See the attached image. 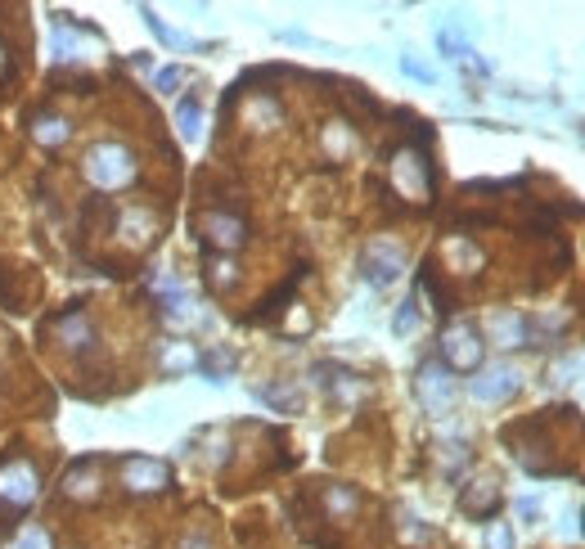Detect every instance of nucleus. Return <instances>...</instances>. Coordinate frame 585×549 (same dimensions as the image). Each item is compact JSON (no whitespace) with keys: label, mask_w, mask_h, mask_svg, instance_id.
I'll list each match as a JSON object with an SVG mask.
<instances>
[{"label":"nucleus","mask_w":585,"mask_h":549,"mask_svg":"<svg viewBox=\"0 0 585 549\" xmlns=\"http://www.w3.org/2000/svg\"><path fill=\"white\" fill-rule=\"evenodd\" d=\"M414 324H419V302H401V311H396V333H410Z\"/></svg>","instance_id":"nucleus-17"},{"label":"nucleus","mask_w":585,"mask_h":549,"mask_svg":"<svg viewBox=\"0 0 585 549\" xmlns=\"http://www.w3.org/2000/svg\"><path fill=\"white\" fill-rule=\"evenodd\" d=\"M257 401H266V405H275V410L293 414L297 405H302V392H293V387H257Z\"/></svg>","instance_id":"nucleus-13"},{"label":"nucleus","mask_w":585,"mask_h":549,"mask_svg":"<svg viewBox=\"0 0 585 549\" xmlns=\"http://www.w3.org/2000/svg\"><path fill=\"white\" fill-rule=\"evenodd\" d=\"M36 491H41V473H36L32 459H9V464L0 468V504L27 509V504L36 500Z\"/></svg>","instance_id":"nucleus-2"},{"label":"nucleus","mask_w":585,"mask_h":549,"mask_svg":"<svg viewBox=\"0 0 585 549\" xmlns=\"http://www.w3.org/2000/svg\"><path fill=\"white\" fill-rule=\"evenodd\" d=\"M86 176H90V185H99V189H122V185L135 180V158L122 149V144H108V140L90 144Z\"/></svg>","instance_id":"nucleus-1"},{"label":"nucleus","mask_w":585,"mask_h":549,"mask_svg":"<svg viewBox=\"0 0 585 549\" xmlns=\"http://www.w3.org/2000/svg\"><path fill=\"white\" fill-rule=\"evenodd\" d=\"M9 549H50V531L45 527H23L14 540H9Z\"/></svg>","instance_id":"nucleus-16"},{"label":"nucleus","mask_w":585,"mask_h":549,"mask_svg":"<svg viewBox=\"0 0 585 549\" xmlns=\"http://www.w3.org/2000/svg\"><path fill=\"white\" fill-rule=\"evenodd\" d=\"M0 72H5V45H0Z\"/></svg>","instance_id":"nucleus-19"},{"label":"nucleus","mask_w":585,"mask_h":549,"mask_svg":"<svg viewBox=\"0 0 585 549\" xmlns=\"http://www.w3.org/2000/svg\"><path fill=\"white\" fill-rule=\"evenodd\" d=\"M167 464L162 459H144V455H135V459H126L122 464V486L126 491H135V495H149V491H162L167 486Z\"/></svg>","instance_id":"nucleus-4"},{"label":"nucleus","mask_w":585,"mask_h":549,"mask_svg":"<svg viewBox=\"0 0 585 549\" xmlns=\"http://www.w3.org/2000/svg\"><path fill=\"white\" fill-rule=\"evenodd\" d=\"M180 77H185L180 68H162V72H158V90H176V86H180Z\"/></svg>","instance_id":"nucleus-18"},{"label":"nucleus","mask_w":585,"mask_h":549,"mask_svg":"<svg viewBox=\"0 0 585 549\" xmlns=\"http://www.w3.org/2000/svg\"><path fill=\"white\" fill-rule=\"evenodd\" d=\"M50 54H54V63H77L81 59V32L68 23V18H59V23H54Z\"/></svg>","instance_id":"nucleus-8"},{"label":"nucleus","mask_w":585,"mask_h":549,"mask_svg":"<svg viewBox=\"0 0 585 549\" xmlns=\"http://www.w3.org/2000/svg\"><path fill=\"white\" fill-rule=\"evenodd\" d=\"M54 333H59L68 347H81V342H90V329H86V320H81V315H63V320L54 324Z\"/></svg>","instance_id":"nucleus-15"},{"label":"nucleus","mask_w":585,"mask_h":549,"mask_svg":"<svg viewBox=\"0 0 585 549\" xmlns=\"http://www.w3.org/2000/svg\"><path fill=\"white\" fill-rule=\"evenodd\" d=\"M203 230H207V239H212L216 248H234V243L243 239L239 221H230V216H203Z\"/></svg>","instance_id":"nucleus-10"},{"label":"nucleus","mask_w":585,"mask_h":549,"mask_svg":"<svg viewBox=\"0 0 585 549\" xmlns=\"http://www.w3.org/2000/svg\"><path fill=\"white\" fill-rule=\"evenodd\" d=\"M63 495H72V500H90L95 495V459L72 464V473L63 477Z\"/></svg>","instance_id":"nucleus-9"},{"label":"nucleus","mask_w":585,"mask_h":549,"mask_svg":"<svg viewBox=\"0 0 585 549\" xmlns=\"http://www.w3.org/2000/svg\"><path fill=\"white\" fill-rule=\"evenodd\" d=\"M176 126H180V135H185V140H198V135H203V108H198V99H194V95L180 99V108H176Z\"/></svg>","instance_id":"nucleus-11"},{"label":"nucleus","mask_w":585,"mask_h":549,"mask_svg":"<svg viewBox=\"0 0 585 549\" xmlns=\"http://www.w3.org/2000/svg\"><path fill=\"white\" fill-rule=\"evenodd\" d=\"M441 351H446L450 369H473L482 360V342H477L473 324H450L446 338H441Z\"/></svg>","instance_id":"nucleus-3"},{"label":"nucleus","mask_w":585,"mask_h":549,"mask_svg":"<svg viewBox=\"0 0 585 549\" xmlns=\"http://www.w3.org/2000/svg\"><path fill=\"white\" fill-rule=\"evenodd\" d=\"M360 266H365V279H369V284L387 288L396 275H401V252L387 248V243H378V248L365 252V261H360Z\"/></svg>","instance_id":"nucleus-7"},{"label":"nucleus","mask_w":585,"mask_h":549,"mask_svg":"<svg viewBox=\"0 0 585 549\" xmlns=\"http://www.w3.org/2000/svg\"><path fill=\"white\" fill-rule=\"evenodd\" d=\"M32 135H36L41 144H63L72 131H68V122H63V117H36V122H32Z\"/></svg>","instance_id":"nucleus-14"},{"label":"nucleus","mask_w":585,"mask_h":549,"mask_svg":"<svg viewBox=\"0 0 585 549\" xmlns=\"http://www.w3.org/2000/svg\"><path fill=\"white\" fill-rule=\"evenodd\" d=\"M117 230H122V239L131 234V243H140V248H144V243H149V230H153V216L140 212V207H131V212L117 221Z\"/></svg>","instance_id":"nucleus-12"},{"label":"nucleus","mask_w":585,"mask_h":549,"mask_svg":"<svg viewBox=\"0 0 585 549\" xmlns=\"http://www.w3.org/2000/svg\"><path fill=\"white\" fill-rule=\"evenodd\" d=\"M468 387H473L477 401H504V396L518 387V369L513 365H491L486 374H477Z\"/></svg>","instance_id":"nucleus-6"},{"label":"nucleus","mask_w":585,"mask_h":549,"mask_svg":"<svg viewBox=\"0 0 585 549\" xmlns=\"http://www.w3.org/2000/svg\"><path fill=\"white\" fill-rule=\"evenodd\" d=\"M419 396L432 414H446L450 401H455V378H450L446 365H423L419 369Z\"/></svg>","instance_id":"nucleus-5"}]
</instances>
